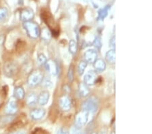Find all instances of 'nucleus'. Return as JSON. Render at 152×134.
Returning <instances> with one entry per match:
<instances>
[{
  "instance_id": "26",
  "label": "nucleus",
  "mask_w": 152,
  "mask_h": 134,
  "mask_svg": "<svg viewBox=\"0 0 152 134\" xmlns=\"http://www.w3.org/2000/svg\"><path fill=\"white\" fill-rule=\"evenodd\" d=\"M68 78L70 81H72L74 79V69L72 67H70L68 72Z\"/></svg>"
},
{
  "instance_id": "17",
  "label": "nucleus",
  "mask_w": 152,
  "mask_h": 134,
  "mask_svg": "<svg viewBox=\"0 0 152 134\" xmlns=\"http://www.w3.org/2000/svg\"><path fill=\"white\" fill-rule=\"evenodd\" d=\"M26 103L29 106H35L37 103V96L35 93H33V92L29 93L26 96Z\"/></svg>"
},
{
  "instance_id": "33",
  "label": "nucleus",
  "mask_w": 152,
  "mask_h": 134,
  "mask_svg": "<svg viewBox=\"0 0 152 134\" xmlns=\"http://www.w3.org/2000/svg\"><path fill=\"white\" fill-rule=\"evenodd\" d=\"M73 134H85L82 131H80L77 130H75V131H73Z\"/></svg>"
},
{
  "instance_id": "11",
  "label": "nucleus",
  "mask_w": 152,
  "mask_h": 134,
  "mask_svg": "<svg viewBox=\"0 0 152 134\" xmlns=\"http://www.w3.org/2000/svg\"><path fill=\"white\" fill-rule=\"evenodd\" d=\"M34 17V13L32 10L24 8L20 12V20L23 22L31 21Z\"/></svg>"
},
{
  "instance_id": "1",
  "label": "nucleus",
  "mask_w": 152,
  "mask_h": 134,
  "mask_svg": "<svg viewBox=\"0 0 152 134\" xmlns=\"http://www.w3.org/2000/svg\"><path fill=\"white\" fill-rule=\"evenodd\" d=\"M23 26L28 36L30 38L36 40V39H37L40 36V28H39V26L36 23H34L33 21L24 22Z\"/></svg>"
},
{
  "instance_id": "14",
  "label": "nucleus",
  "mask_w": 152,
  "mask_h": 134,
  "mask_svg": "<svg viewBox=\"0 0 152 134\" xmlns=\"http://www.w3.org/2000/svg\"><path fill=\"white\" fill-rule=\"evenodd\" d=\"M50 99V93L48 91L41 92L37 97V103L41 106H45Z\"/></svg>"
},
{
  "instance_id": "8",
  "label": "nucleus",
  "mask_w": 152,
  "mask_h": 134,
  "mask_svg": "<svg viewBox=\"0 0 152 134\" xmlns=\"http://www.w3.org/2000/svg\"><path fill=\"white\" fill-rule=\"evenodd\" d=\"M47 71L52 76H56L58 72V68L56 63L52 60H47L45 64Z\"/></svg>"
},
{
  "instance_id": "24",
  "label": "nucleus",
  "mask_w": 152,
  "mask_h": 134,
  "mask_svg": "<svg viewBox=\"0 0 152 134\" xmlns=\"http://www.w3.org/2000/svg\"><path fill=\"white\" fill-rule=\"evenodd\" d=\"M40 35H41V37L45 41H49L51 38V33L48 29H44L43 32L41 33Z\"/></svg>"
},
{
  "instance_id": "23",
  "label": "nucleus",
  "mask_w": 152,
  "mask_h": 134,
  "mask_svg": "<svg viewBox=\"0 0 152 134\" xmlns=\"http://www.w3.org/2000/svg\"><path fill=\"white\" fill-rule=\"evenodd\" d=\"M42 85L44 87L47 89H50L53 87V83L50 78H43L42 80Z\"/></svg>"
},
{
  "instance_id": "31",
  "label": "nucleus",
  "mask_w": 152,
  "mask_h": 134,
  "mask_svg": "<svg viewBox=\"0 0 152 134\" xmlns=\"http://www.w3.org/2000/svg\"><path fill=\"white\" fill-rule=\"evenodd\" d=\"M95 46H97V47H99V48H100L101 47V41H100V40L99 38H97L96 40L95 41Z\"/></svg>"
},
{
  "instance_id": "28",
  "label": "nucleus",
  "mask_w": 152,
  "mask_h": 134,
  "mask_svg": "<svg viewBox=\"0 0 152 134\" xmlns=\"http://www.w3.org/2000/svg\"><path fill=\"white\" fill-rule=\"evenodd\" d=\"M33 134H50L48 131H46L43 130H41V129H38L35 131H34Z\"/></svg>"
},
{
  "instance_id": "30",
  "label": "nucleus",
  "mask_w": 152,
  "mask_h": 134,
  "mask_svg": "<svg viewBox=\"0 0 152 134\" xmlns=\"http://www.w3.org/2000/svg\"><path fill=\"white\" fill-rule=\"evenodd\" d=\"M58 134H69V132H68L67 130H64V129H60V130L58 131Z\"/></svg>"
},
{
  "instance_id": "27",
  "label": "nucleus",
  "mask_w": 152,
  "mask_h": 134,
  "mask_svg": "<svg viewBox=\"0 0 152 134\" xmlns=\"http://www.w3.org/2000/svg\"><path fill=\"white\" fill-rule=\"evenodd\" d=\"M107 7L104 9H103L102 12L99 13V18H101L102 19H104L105 16H107Z\"/></svg>"
},
{
  "instance_id": "5",
  "label": "nucleus",
  "mask_w": 152,
  "mask_h": 134,
  "mask_svg": "<svg viewBox=\"0 0 152 134\" xmlns=\"http://www.w3.org/2000/svg\"><path fill=\"white\" fill-rule=\"evenodd\" d=\"M18 65L14 62H8L4 65V74L8 77H12L17 72Z\"/></svg>"
},
{
  "instance_id": "6",
  "label": "nucleus",
  "mask_w": 152,
  "mask_h": 134,
  "mask_svg": "<svg viewBox=\"0 0 152 134\" xmlns=\"http://www.w3.org/2000/svg\"><path fill=\"white\" fill-rule=\"evenodd\" d=\"M59 106L64 112H68L72 108L71 99L68 96H62L59 100Z\"/></svg>"
},
{
  "instance_id": "20",
  "label": "nucleus",
  "mask_w": 152,
  "mask_h": 134,
  "mask_svg": "<svg viewBox=\"0 0 152 134\" xmlns=\"http://www.w3.org/2000/svg\"><path fill=\"white\" fill-rule=\"evenodd\" d=\"M78 50V44L77 42L74 40H72L70 41L69 43V52L72 53V54L75 55L77 52Z\"/></svg>"
},
{
  "instance_id": "21",
  "label": "nucleus",
  "mask_w": 152,
  "mask_h": 134,
  "mask_svg": "<svg viewBox=\"0 0 152 134\" xmlns=\"http://www.w3.org/2000/svg\"><path fill=\"white\" fill-rule=\"evenodd\" d=\"M87 62L86 61H84V60H82L80 61V62H79V64H78V74H79V75H81L84 73L85 72V70L86 69V67H87Z\"/></svg>"
},
{
  "instance_id": "15",
  "label": "nucleus",
  "mask_w": 152,
  "mask_h": 134,
  "mask_svg": "<svg viewBox=\"0 0 152 134\" xmlns=\"http://www.w3.org/2000/svg\"><path fill=\"white\" fill-rule=\"evenodd\" d=\"M14 98L21 100H23L25 97V91L22 86H17L15 87L14 91Z\"/></svg>"
},
{
  "instance_id": "13",
  "label": "nucleus",
  "mask_w": 152,
  "mask_h": 134,
  "mask_svg": "<svg viewBox=\"0 0 152 134\" xmlns=\"http://www.w3.org/2000/svg\"><path fill=\"white\" fill-rule=\"evenodd\" d=\"M41 16H42V19L46 24L50 27V29H52V26L54 25V21H53V18L50 12L44 10L41 13Z\"/></svg>"
},
{
  "instance_id": "22",
  "label": "nucleus",
  "mask_w": 152,
  "mask_h": 134,
  "mask_svg": "<svg viewBox=\"0 0 152 134\" xmlns=\"http://www.w3.org/2000/svg\"><path fill=\"white\" fill-rule=\"evenodd\" d=\"M8 14V9L4 7H1L0 8V23L5 21V19L7 18Z\"/></svg>"
},
{
  "instance_id": "32",
  "label": "nucleus",
  "mask_w": 152,
  "mask_h": 134,
  "mask_svg": "<svg viewBox=\"0 0 152 134\" xmlns=\"http://www.w3.org/2000/svg\"><path fill=\"white\" fill-rule=\"evenodd\" d=\"M97 134H107V131L105 129H103Z\"/></svg>"
},
{
  "instance_id": "4",
  "label": "nucleus",
  "mask_w": 152,
  "mask_h": 134,
  "mask_svg": "<svg viewBox=\"0 0 152 134\" xmlns=\"http://www.w3.org/2000/svg\"><path fill=\"white\" fill-rule=\"evenodd\" d=\"M88 119H89V113L87 111L83 110L82 111L79 112L76 116L75 123L77 127H82L85 126L87 123Z\"/></svg>"
},
{
  "instance_id": "10",
  "label": "nucleus",
  "mask_w": 152,
  "mask_h": 134,
  "mask_svg": "<svg viewBox=\"0 0 152 134\" xmlns=\"http://www.w3.org/2000/svg\"><path fill=\"white\" fill-rule=\"evenodd\" d=\"M97 78H96V74L94 71H89L86 73V75L84 77V83L87 85V86H91V85H94L95 81H96Z\"/></svg>"
},
{
  "instance_id": "2",
  "label": "nucleus",
  "mask_w": 152,
  "mask_h": 134,
  "mask_svg": "<svg viewBox=\"0 0 152 134\" xmlns=\"http://www.w3.org/2000/svg\"><path fill=\"white\" fill-rule=\"evenodd\" d=\"M82 107L83 110L87 111L89 113H94L97 111L99 107V101L97 97L91 96L83 102Z\"/></svg>"
},
{
  "instance_id": "19",
  "label": "nucleus",
  "mask_w": 152,
  "mask_h": 134,
  "mask_svg": "<svg viewBox=\"0 0 152 134\" xmlns=\"http://www.w3.org/2000/svg\"><path fill=\"white\" fill-rule=\"evenodd\" d=\"M105 58L107 62H109L111 64H114L116 62V52L114 50H110L106 53Z\"/></svg>"
},
{
  "instance_id": "34",
  "label": "nucleus",
  "mask_w": 152,
  "mask_h": 134,
  "mask_svg": "<svg viewBox=\"0 0 152 134\" xmlns=\"http://www.w3.org/2000/svg\"><path fill=\"white\" fill-rule=\"evenodd\" d=\"M1 117L0 116V123H1Z\"/></svg>"
},
{
  "instance_id": "18",
  "label": "nucleus",
  "mask_w": 152,
  "mask_h": 134,
  "mask_svg": "<svg viewBox=\"0 0 152 134\" xmlns=\"http://www.w3.org/2000/svg\"><path fill=\"white\" fill-rule=\"evenodd\" d=\"M78 93L81 97H86L89 94L90 90L87 85L84 83H81L78 86Z\"/></svg>"
},
{
  "instance_id": "25",
  "label": "nucleus",
  "mask_w": 152,
  "mask_h": 134,
  "mask_svg": "<svg viewBox=\"0 0 152 134\" xmlns=\"http://www.w3.org/2000/svg\"><path fill=\"white\" fill-rule=\"evenodd\" d=\"M38 61H39V63L40 64H45L46 62H47V58H46V56L45 55L43 54V53H39V54L38 55Z\"/></svg>"
},
{
  "instance_id": "29",
  "label": "nucleus",
  "mask_w": 152,
  "mask_h": 134,
  "mask_svg": "<svg viewBox=\"0 0 152 134\" xmlns=\"http://www.w3.org/2000/svg\"><path fill=\"white\" fill-rule=\"evenodd\" d=\"M10 134H26V131L24 130H20V131H14Z\"/></svg>"
},
{
  "instance_id": "9",
  "label": "nucleus",
  "mask_w": 152,
  "mask_h": 134,
  "mask_svg": "<svg viewBox=\"0 0 152 134\" xmlns=\"http://www.w3.org/2000/svg\"><path fill=\"white\" fill-rule=\"evenodd\" d=\"M45 115V111L42 108H35L30 112L31 118L34 121L40 120Z\"/></svg>"
},
{
  "instance_id": "12",
  "label": "nucleus",
  "mask_w": 152,
  "mask_h": 134,
  "mask_svg": "<svg viewBox=\"0 0 152 134\" xmlns=\"http://www.w3.org/2000/svg\"><path fill=\"white\" fill-rule=\"evenodd\" d=\"M84 56L87 62L89 63H94L95 60H97V52L95 50L90 49V50H88L85 52Z\"/></svg>"
},
{
  "instance_id": "3",
  "label": "nucleus",
  "mask_w": 152,
  "mask_h": 134,
  "mask_svg": "<svg viewBox=\"0 0 152 134\" xmlns=\"http://www.w3.org/2000/svg\"><path fill=\"white\" fill-rule=\"evenodd\" d=\"M43 76L42 72L39 70H34L28 77L27 83L30 87H35L42 82Z\"/></svg>"
},
{
  "instance_id": "16",
  "label": "nucleus",
  "mask_w": 152,
  "mask_h": 134,
  "mask_svg": "<svg viewBox=\"0 0 152 134\" xmlns=\"http://www.w3.org/2000/svg\"><path fill=\"white\" fill-rule=\"evenodd\" d=\"M94 64L95 71L97 72H102L106 68V64H105V61L102 59L96 60Z\"/></svg>"
},
{
  "instance_id": "7",
  "label": "nucleus",
  "mask_w": 152,
  "mask_h": 134,
  "mask_svg": "<svg viewBox=\"0 0 152 134\" xmlns=\"http://www.w3.org/2000/svg\"><path fill=\"white\" fill-rule=\"evenodd\" d=\"M15 100H10L5 107V113L8 115H14L18 111V104Z\"/></svg>"
}]
</instances>
